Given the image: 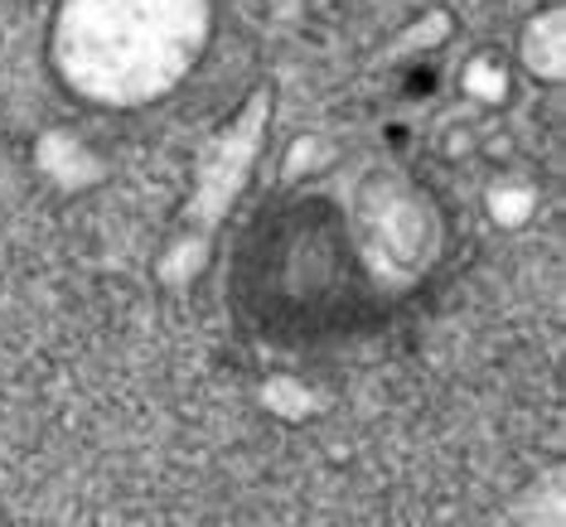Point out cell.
<instances>
[{
    "label": "cell",
    "instance_id": "obj_1",
    "mask_svg": "<svg viewBox=\"0 0 566 527\" xmlns=\"http://www.w3.org/2000/svg\"><path fill=\"white\" fill-rule=\"evenodd\" d=\"M373 291V266L358 252L354 228L319 194L266 203L238 242L233 301L266 339H339L368 325Z\"/></svg>",
    "mask_w": 566,
    "mask_h": 527
},
{
    "label": "cell",
    "instance_id": "obj_2",
    "mask_svg": "<svg viewBox=\"0 0 566 527\" xmlns=\"http://www.w3.org/2000/svg\"><path fill=\"white\" fill-rule=\"evenodd\" d=\"M213 0H59L49 59L69 93L102 107H146L199 68Z\"/></svg>",
    "mask_w": 566,
    "mask_h": 527
},
{
    "label": "cell",
    "instance_id": "obj_3",
    "mask_svg": "<svg viewBox=\"0 0 566 527\" xmlns=\"http://www.w3.org/2000/svg\"><path fill=\"white\" fill-rule=\"evenodd\" d=\"M358 223H364V233H354V242L368 266L373 256H382V262L411 272L441 242L431 199L407 179H373V185H364V218Z\"/></svg>",
    "mask_w": 566,
    "mask_h": 527
}]
</instances>
